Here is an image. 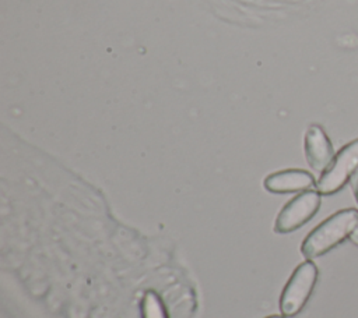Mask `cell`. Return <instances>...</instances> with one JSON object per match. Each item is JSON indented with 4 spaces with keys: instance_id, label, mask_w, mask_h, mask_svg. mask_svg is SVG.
<instances>
[{
    "instance_id": "obj_1",
    "label": "cell",
    "mask_w": 358,
    "mask_h": 318,
    "mask_svg": "<svg viewBox=\"0 0 358 318\" xmlns=\"http://www.w3.org/2000/svg\"><path fill=\"white\" fill-rule=\"evenodd\" d=\"M358 223V209L345 208L334 212L308 233L301 244V252L306 259H313L336 248L354 230Z\"/></svg>"
},
{
    "instance_id": "obj_2",
    "label": "cell",
    "mask_w": 358,
    "mask_h": 318,
    "mask_svg": "<svg viewBox=\"0 0 358 318\" xmlns=\"http://www.w3.org/2000/svg\"><path fill=\"white\" fill-rule=\"evenodd\" d=\"M317 276L319 271L312 259L301 262L294 269L280 296V311L284 317L291 318L302 311L315 289Z\"/></svg>"
},
{
    "instance_id": "obj_3",
    "label": "cell",
    "mask_w": 358,
    "mask_h": 318,
    "mask_svg": "<svg viewBox=\"0 0 358 318\" xmlns=\"http://www.w3.org/2000/svg\"><path fill=\"white\" fill-rule=\"evenodd\" d=\"M358 169V138L345 144L322 172L316 181V190L320 195L337 194L352 177Z\"/></svg>"
},
{
    "instance_id": "obj_4",
    "label": "cell",
    "mask_w": 358,
    "mask_h": 318,
    "mask_svg": "<svg viewBox=\"0 0 358 318\" xmlns=\"http://www.w3.org/2000/svg\"><path fill=\"white\" fill-rule=\"evenodd\" d=\"M322 195L317 190H306L289 199L274 222L275 233H291L308 223L319 211Z\"/></svg>"
},
{
    "instance_id": "obj_5",
    "label": "cell",
    "mask_w": 358,
    "mask_h": 318,
    "mask_svg": "<svg viewBox=\"0 0 358 318\" xmlns=\"http://www.w3.org/2000/svg\"><path fill=\"white\" fill-rule=\"evenodd\" d=\"M303 149L308 165L316 172H323L336 155L330 138L317 124H312L306 130Z\"/></svg>"
},
{
    "instance_id": "obj_6",
    "label": "cell",
    "mask_w": 358,
    "mask_h": 318,
    "mask_svg": "<svg viewBox=\"0 0 358 318\" xmlns=\"http://www.w3.org/2000/svg\"><path fill=\"white\" fill-rule=\"evenodd\" d=\"M264 188L273 194L302 192L316 187V180L312 173L302 169H285L266 176Z\"/></svg>"
},
{
    "instance_id": "obj_7",
    "label": "cell",
    "mask_w": 358,
    "mask_h": 318,
    "mask_svg": "<svg viewBox=\"0 0 358 318\" xmlns=\"http://www.w3.org/2000/svg\"><path fill=\"white\" fill-rule=\"evenodd\" d=\"M141 317L143 318H168V314L161 297L152 290L145 292L141 298Z\"/></svg>"
},
{
    "instance_id": "obj_8",
    "label": "cell",
    "mask_w": 358,
    "mask_h": 318,
    "mask_svg": "<svg viewBox=\"0 0 358 318\" xmlns=\"http://www.w3.org/2000/svg\"><path fill=\"white\" fill-rule=\"evenodd\" d=\"M350 186H351V190L354 192V197H355V201L358 204V169L355 170V173L352 174L351 180H350Z\"/></svg>"
},
{
    "instance_id": "obj_9",
    "label": "cell",
    "mask_w": 358,
    "mask_h": 318,
    "mask_svg": "<svg viewBox=\"0 0 358 318\" xmlns=\"http://www.w3.org/2000/svg\"><path fill=\"white\" fill-rule=\"evenodd\" d=\"M348 240L354 244V245H357L358 247V223L355 225V227H354V230L350 233V236H348Z\"/></svg>"
},
{
    "instance_id": "obj_10",
    "label": "cell",
    "mask_w": 358,
    "mask_h": 318,
    "mask_svg": "<svg viewBox=\"0 0 358 318\" xmlns=\"http://www.w3.org/2000/svg\"><path fill=\"white\" fill-rule=\"evenodd\" d=\"M266 318H282V317H280V315H270V317H266Z\"/></svg>"
}]
</instances>
